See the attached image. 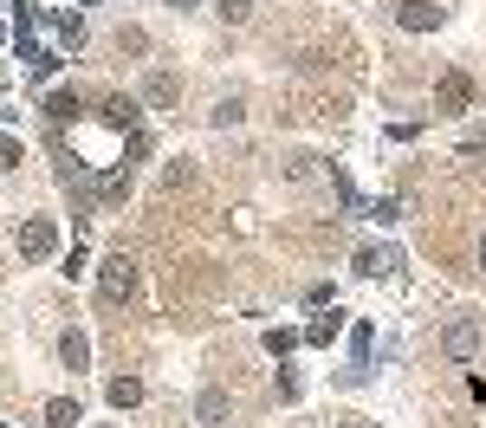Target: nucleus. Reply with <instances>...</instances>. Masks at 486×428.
<instances>
[{
    "label": "nucleus",
    "instance_id": "20",
    "mask_svg": "<svg viewBox=\"0 0 486 428\" xmlns=\"http://www.w3.org/2000/svg\"><path fill=\"white\" fill-rule=\"evenodd\" d=\"M480 266H486V233H480Z\"/></svg>",
    "mask_w": 486,
    "mask_h": 428
},
{
    "label": "nucleus",
    "instance_id": "1",
    "mask_svg": "<svg viewBox=\"0 0 486 428\" xmlns=\"http://www.w3.org/2000/svg\"><path fill=\"white\" fill-rule=\"evenodd\" d=\"M98 292H104L110 305H124V299L137 292V260H130V253H110V260L98 266Z\"/></svg>",
    "mask_w": 486,
    "mask_h": 428
},
{
    "label": "nucleus",
    "instance_id": "19",
    "mask_svg": "<svg viewBox=\"0 0 486 428\" xmlns=\"http://www.w3.org/2000/svg\"><path fill=\"white\" fill-rule=\"evenodd\" d=\"M221 14H227V20H247V14H253V0H221Z\"/></svg>",
    "mask_w": 486,
    "mask_h": 428
},
{
    "label": "nucleus",
    "instance_id": "17",
    "mask_svg": "<svg viewBox=\"0 0 486 428\" xmlns=\"http://www.w3.org/2000/svg\"><path fill=\"white\" fill-rule=\"evenodd\" d=\"M0 169H20V137H0Z\"/></svg>",
    "mask_w": 486,
    "mask_h": 428
},
{
    "label": "nucleus",
    "instance_id": "12",
    "mask_svg": "<svg viewBox=\"0 0 486 428\" xmlns=\"http://www.w3.org/2000/svg\"><path fill=\"white\" fill-rule=\"evenodd\" d=\"M46 422H52V428H78L85 415H78V403H65V396H59V403H46Z\"/></svg>",
    "mask_w": 486,
    "mask_h": 428
},
{
    "label": "nucleus",
    "instance_id": "3",
    "mask_svg": "<svg viewBox=\"0 0 486 428\" xmlns=\"http://www.w3.org/2000/svg\"><path fill=\"white\" fill-rule=\"evenodd\" d=\"M20 253H26V260H52V253H59V227H52L46 214H33V221L20 227Z\"/></svg>",
    "mask_w": 486,
    "mask_h": 428
},
{
    "label": "nucleus",
    "instance_id": "15",
    "mask_svg": "<svg viewBox=\"0 0 486 428\" xmlns=\"http://www.w3.org/2000/svg\"><path fill=\"white\" fill-rule=\"evenodd\" d=\"M299 338H305V331H266V350H272V357H286Z\"/></svg>",
    "mask_w": 486,
    "mask_h": 428
},
{
    "label": "nucleus",
    "instance_id": "6",
    "mask_svg": "<svg viewBox=\"0 0 486 428\" xmlns=\"http://www.w3.org/2000/svg\"><path fill=\"white\" fill-rule=\"evenodd\" d=\"M227 422V389H201L195 396V428H221Z\"/></svg>",
    "mask_w": 486,
    "mask_h": 428
},
{
    "label": "nucleus",
    "instance_id": "9",
    "mask_svg": "<svg viewBox=\"0 0 486 428\" xmlns=\"http://www.w3.org/2000/svg\"><path fill=\"white\" fill-rule=\"evenodd\" d=\"M389 266H395V253H389V247H363V253H357V272H363V280H383Z\"/></svg>",
    "mask_w": 486,
    "mask_h": 428
},
{
    "label": "nucleus",
    "instance_id": "13",
    "mask_svg": "<svg viewBox=\"0 0 486 428\" xmlns=\"http://www.w3.org/2000/svg\"><path fill=\"white\" fill-rule=\"evenodd\" d=\"M344 331V319H338V311H331V319H318V325H305V344H331Z\"/></svg>",
    "mask_w": 486,
    "mask_h": 428
},
{
    "label": "nucleus",
    "instance_id": "4",
    "mask_svg": "<svg viewBox=\"0 0 486 428\" xmlns=\"http://www.w3.org/2000/svg\"><path fill=\"white\" fill-rule=\"evenodd\" d=\"M395 26H402V33H434V26H441V7H434V0H402V7H395Z\"/></svg>",
    "mask_w": 486,
    "mask_h": 428
},
{
    "label": "nucleus",
    "instance_id": "11",
    "mask_svg": "<svg viewBox=\"0 0 486 428\" xmlns=\"http://www.w3.org/2000/svg\"><path fill=\"white\" fill-rule=\"evenodd\" d=\"M104 117H110L117 130H137V104H130V98H110V104H104Z\"/></svg>",
    "mask_w": 486,
    "mask_h": 428
},
{
    "label": "nucleus",
    "instance_id": "8",
    "mask_svg": "<svg viewBox=\"0 0 486 428\" xmlns=\"http://www.w3.org/2000/svg\"><path fill=\"white\" fill-rule=\"evenodd\" d=\"M143 403V376H110V409H137Z\"/></svg>",
    "mask_w": 486,
    "mask_h": 428
},
{
    "label": "nucleus",
    "instance_id": "7",
    "mask_svg": "<svg viewBox=\"0 0 486 428\" xmlns=\"http://www.w3.org/2000/svg\"><path fill=\"white\" fill-rule=\"evenodd\" d=\"M59 357H65V370H85V364H91V338H85V331H65V338H59Z\"/></svg>",
    "mask_w": 486,
    "mask_h": 428
},
{
    "label": "nucleus",
    "instance_id": "14",
    "mask_svg": "<svg viewBox=\"0 0 486 428\" xmlns=\"http://www.w3.org/2000/svg\"><path fill=\"white\" fill-rule=\"evenodd\" d=\"M59 39H65V46H85V20H78V14H59Z\"/></svg>",
    "mask_w": 486,
    "mask_h": 428
},
{
    "label": "nucleus",
    "instance_id": "21",
    "mask_svg": "<svg viewBox=\"0 0 486 428\" xmlns=\"http://www.w3.org/2000/svg\"><path fill=\"white\" fill-rule=\"evenodd\" d=\"M169 7H195V0H169Z\"/></svg>",
    "mask_w": 486,
    "mask_h": 428
},
{
    "label": "nucleus",
    "instance_id": "2",
    "mask_svg": "<svg viewBox=\"0 0 486 428\" xmlns=\"http://www.w3.org/2000/svg\"><path fill=\"white\" fill-rule=\"evenodd\" d=\"M434 110H441V117L473 110V78H467V71H441V78H434Z\"/></svg>",
    "mask_w": 486,
    "mask_h": 428
},
{
    "label": "nucleus",
    "instance_id": "18",
    "mask_svg": "<svg viewBox=\"0 0 486 428\" xmlns=\"http://www.w3.org/2000/svg\"><path fill=\"white\" fill-rule=\"evenodd\" d=\"M46 110H52V117H59V124H65V117H71V110H78V98H71V91H52V104H46Z\"/></svg>",
    "mask_w": 486,
    "mask_h": 428
},
{
    "label": "nucleus",
    "instance_id": "5",
    "mask_svg": "<svg viewBox=\"0 0 486 428\" xmlns=\"http://www.w3.org/2000/svg\"><path fill=\"white\" fill-rule=\"evenodd\" d=\"M441 350H448L454 364H467L473 350H480V325H467V319H461V325H448V338H441Z\"/></svg>",
    "mask_w": 486,
    "mask_h": 428
},
{
    "label": "nucleus",
    "instance_id": "10",
    "mask_svg": "<svg viewBox=\"0 0 486 428\" xmlns=\"http://www.w3.org/2000/svg\"><path fill=\"white\" fill-rule=\"evenodd\" d=\"M143 98H149V104H176V78H169V71H149V78H143Z\"/></svg>",
    "mask_w": 486,
    "mask_h": 428
},
{
    "label": "nucleus",
    "instance_id": "16",
    "mask_svg": "<svg viewBox=\"0 0 486 428\" xmlns=\"http://www.w3.org/2000/svg\"><path fill=\"white\" fill-rule=\"evenodd\" d=\"M240 110H247L240 98H221V104H214V124H221V130H227V124H240Z\"/></svg>",
    "mask_w": 486,
    "mask_h": 428
}]
</instances>
